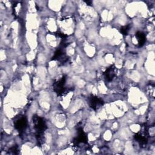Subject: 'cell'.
I'll list each match as a JSON object with an SVG mask.
<instances>
[{
  "label": "cell",
  "mask_w": 155,
  "mask_h": 155,
  "mask_svg": "<svg viewBox=\"0 0 155 155\" xmlns=\"http://www.w3.org/2000/svg\"><path fill=\"white\" fill-rule=\"evenodd\" d=\"M35 129L37 133H44V131L47 128V126L44 119L36 115L33 117Z\"/></svg>",
  "instance_id": "1"
},
{
  "label": "cell",
  "mask_w": 155,
  "mask_h": 155,
  "mask_svg": "<svg viewBox=\"0 0 155 155\" xmlns=\"http://www.w3.org/2000/svg\"><path fill=\"white\" fill-rule=\"evenodd\" d=\"M128 31H129V27H128V26H124V27H122L120 28V31H121V33H122L123 35H127Z\"/></svg>",
  "instance_id": "7"
},
{
  "label": "cell",
  "mask_w": 155,
  "mask_h": 155,
  "mask_svg": "<svg viewBox=\"0 0 155 155\" xmlns=\"http://www.w3.org/2000/svg\"><path fill=\"white\" fill-rule=\"evenodd\" d=\"M27 120L25 116H19L14 121L15 128L19 132L22 133L26 128Z\"/></svg>",
  "instance_id": "2"
},
{
  "label": "cell",
  "mask_w": 155,
  "mask_h": 155,
  "mask_svg": "<svg viewBox=\"0 0 155 155\" xmlns=\"http://www.w3.org/2000/svg\"><path fill=\"white\" fill-rule=\"evenodd\" d=\"M17 147H13L10 150H9V153L10 154H17Z\"/></svg>",
  "instance_id": "8"
},
{
  "label": "cell",
  "mask_w": 155,
  "mask_h": 155,
  "mask_svg": "<svg viewBox=\"0 0 155 155\" xmlns=\"http://www.w3.org/2000/svg\"><path fill=\"white\" fill-rule=\"evenodd\" d=\"M65 83V78L62 77L61 79L53 84L54 90L58 94H61L64 91V85Z\"/></svg>",
  "instance_id": "3"
},
{
  "label": "cell",
  "mask_w": 155,
  "mask_h": 155,
  "mask_svg": "<svg viewBox=\"0 0 155 155\" xmlns=\"http://www.w3.org/2000/svg\"><path fill=\"white\" fill-rule=\"evenodd\" d=\"M136 37L137 40L138 41L139 45L140 46H142L144 44V43L145 42V41H146V38H145V34L142 32L138 31L136 34Z\"/></svg>",
  "instance_id": "6"
},
{
  "label": "cell",
  "mask_w": 155,
  "mask_h": 155,
  "mask_svg": "<svg viewBox=\"0 0 155 155\" xmlns=\"http://www.w3.org/2000/svg\"><path fill=\"white\" fill-rule=\"evenodd\" d=\"M89 104L90 107L94 110H97L103 105V101L95 96H91L90 97Z\"/></svg>",
  "instance_id": "4"
},
{
  "label": "cell",
  "mask_w": 155,
  "mask_h": 155,
  "mask_svg": "<svg viewBox=\"0 0 155 155\" xmlns=\"http://www.w3.org/2000/svg\"><path fill=\"white\" fill-rule=\"evenodd\" d=\"M104 76L105 79L107 81H111L114 77L115 76V73H114V68L113 66H111L108 67L106 71L104 73Z\"/></svg>",
  "instance_id": "5"
}]
</instances>
